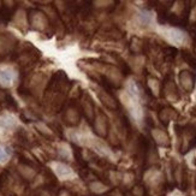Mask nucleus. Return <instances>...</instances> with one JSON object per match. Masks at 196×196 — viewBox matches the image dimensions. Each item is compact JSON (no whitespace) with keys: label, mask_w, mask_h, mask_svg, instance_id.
<instances>
[{"label":"nucleus","mask_w":196,"mask_h":196,"mask_svg":"<svg viewBox=\"0 0 196 196\" xmlns=\"http://www.w3.org/2000/svg\"><path fill=\"white\" fill-rule=\"evenodd\" d=\"M12 17V10L6 7V6H1L0 7V24H6Z\"/></svg>","instance_id":"nucleus-1"},{"label":"nucleus","mask_w":196,"mask_h":196,"mask_svg":"<svg viewBox=\"0 0 196 196\" xmlns=\"http://www.w3.org/2000/svg\"><path fill=\"white\" fill-rule=\"evenodd\" d=\"M183 57H184V59L188 61V64H190L193 68H196V58H194V57H191V54L190 53H183Z\"/></svg>","instance_id":"nucleus-3"},{"label":"nucleus","mask_w":196,"mask_h":196,"mask_svg":"<svg viewBox=\"0 0 196 196\" xmlns=\"http://www.w3.org/2000/svg\"><path fill=\"white\" fill-rule=\"evenodd\" d=\"M0 80L4 82V83H10L12 81V73L10 71H1L0 72Z\"/></svg>","instance_id":"nucleus-2"},{"label":"nucleus","mask_w":196,"mask_h":196,"mask_svg":"<svg viewBox=\"0 0 196 196\" xmlns=\"http://www.w3.org/2000/svg\"><path fill=\"white\" fill-rule=\"evenodd\" d=\"M10 154V151H6L4 148H0V161H5Z\"/></svg>","instance_id":"nucleus-4"}]
</instances>
